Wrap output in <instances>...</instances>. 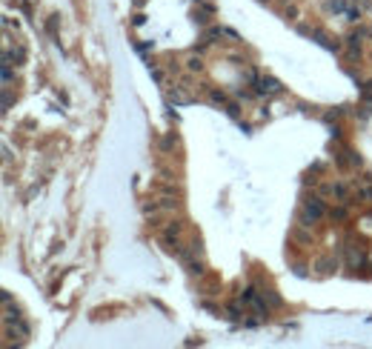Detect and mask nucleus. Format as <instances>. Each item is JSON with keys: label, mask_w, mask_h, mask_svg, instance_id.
Returning a JSON list of instances; mask_svg holds the SVG:
<instances>
[{"label": "nucleus", "mask_w": 372, "mask_h": 349, "mask_svg": "<svg viewBox=\"0 0 372 349\" xmlns=\"http://www.w3.org/2000/svg\"><path fill=\"white\" fill-rule=\"evenodd\" d=\"M172 100H175V103H189V100H192V95L186 92L184 86H175V92H172Z\"/></svg>", "instance_id": "6e6552de"}, {"label": "nucleus", "mask_w": 372, "mask_h": 349, "mask_svg": "<svg viewBox=\"0 0 372 349\" xmlns=\"http://www.w3.org/2000/svg\"><path fill=\"white\" fill-rule=\"evenodd\" d=\"M346 264L349 266H361L364 264V252L355 249V246H346Z\"/></svg>", "instance_id": "423d86ee"}, {"label": "nucleus", "mask_w": 372, "mask_h": 349, "mask_svg": "<svg viewBox=\"0 0 372 349\" xmlns=\"http://www.w3.org/2000/svg\"><path fill=\"white\" fill-rule=\"evenodd\" d=\"M323 12L332 17H341V20H346V23H358L361 17H364V12L358 9L355 0H321Z\"/></svg>", "instance_id": "f257e3e1"}, {"label": "nucleus", "mask_w": 372, "mask_h": 349, "mask_svg": "<svg viewBox=\"0 0 372 349\" xmlns=\"http://www.w3.org/2000/svg\"><path fill=\"white\" fill-rule=\"evenodd\" d=\"M370 46H372V32H370Z\"/></svg>", "instance_id": "9b49d317"}, {"label": "nucleus", "mask_w": 372, "mask_h": 349, "mask_svg": "<svg viewBox=\"0 0 372 349\" xmlns=\"http://www.w3.org/2000/svg\"><path fill=\"white\" fill-rule=\"evenodd\" d=\"M321 195H323V198H335V200H341V203H346V200H349L346 186H344V183H338V181L323 183V186H321Z\"/></svg>", "instance_id": "7ed1b4c3"}, {"label": "nucleus", "mask_w": 372, "mask_h": 349, "mask_svg": "<svg viewBox=\"0 0 372 349\" xmlns=\"http://www.w3.org/2000/svg\"><path fill=\"white\" fill-rule=\"evenodd\" d=\"M181 232H184V229H181V223H172V226L163 229V241H166L169 246H181Z\"/></svg>", "instance_id": "39448f33"}, {"label": "nucleus", "mask_w": 372, "mask_h": 349, "mask_svg": "<svg viewBox=\"0 0 372 349\" xmlns=\"http://www.w3.org/2000/svg\"><path fill=\"white\" fill-rule=\"evenodd\" d=\"M186 69H189V72H203L201 54H189V57H186Z\"/></svg>", "instance_id": "0eeeda50"}, {"label": "nucleus", "mask_w": 372, "mask_h": 349, "mask_svg": "<svg viewBox=\"0 0 372 349\" xmlns=\"http://www.w3.org/2000/svg\"><path fill=\"white\" fill-rule=\"evenodd\" d=\"M326 215V206H323L321 198H306L304 209H301V226H312L315 220H321Z\"/></svg>", "instance_id": "f03ea898"}, {"label": "nucleus", "mask_w": 372, "mask_h": 349, "mask_svg": "<svg viewBox=\"0 0 372 349\" xmlns=\"http://www.w3.org/2000/svg\"><path fill=\"white\" fill-rule=\"evenodd\" d=\"M287 17L295 20V17H298V6H287Z\"/></svg>", "instance_id": "9d476101"}, {"label": "nucleus", "mask_w": 372, "mask_h": 349, "mask_svg": "<svg viewBox=\"0 0 372 349\" xmlns=\"http://www.w3.org/2000/svg\"><path fill=\"white\" fill-rule=\"evenodd\" d=\"M209 95H212V100H215V103H223V100H226V98H223V92H215V89H212Z\"/></svg>", "instance_id": "1a4fd4ad"}, {"label": "nucleus", "mask_w": 372, "mask_h": 349, "mask_svg": "<svg viewBox=\"0 0 372 349\" xmlns=\"http://www.w3.org/2000/svg\"><path fill=\"white\" fill-rule=\"evenodd\" d=\"M255 83H258V95H278L281 92V83L272 78H258Z\"/></svg>", "instance_id": "20e7f679"}]
</instances>
